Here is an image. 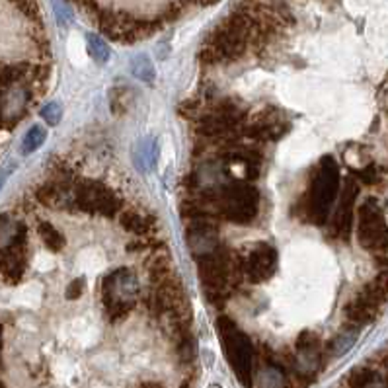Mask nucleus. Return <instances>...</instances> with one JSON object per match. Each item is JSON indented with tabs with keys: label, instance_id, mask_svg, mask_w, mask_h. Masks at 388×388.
<instances>
[{
	"label": "nucleus",
	"instance_id": "1",
	"mask_svg": "<svg viewBox=\"0 0 388 388\" xmlns=\"http://www.w3.org/2000/svg\"><path fill=\"white\" fill-rule=\"evenodd\" d=\"M98 30L118 43L147 40L188 12L219 0H69Z\"/></svg>",
	"mask_w": 388,
	"mask_h": 388
},
{
	"label": "nucleus",
	"instance_id": "2",
	"mask_svg": "<svg viewBox=\"0 0 388 388\" xmlns=\"http://www.w3.org/2000/svg\"><path fill=\"white\" fill-rule=\"evenodd\" d=\"M339 166L334 156H324L318 168L310 176V184L302 193L300 201L295 205L300 219H307L318 227H324L330 220V211L339 195Z\"/></svg>",
	"mask_w": 388,
	"mask_h": 388
},
{
	"label": "nucleus",
	"instance_id": "3",
	"mask_svg": "<svg viewBox=\"0 0 388 388\" xmlns=\"http://www.w3.org/2000/svg\"><path fill=\"white\" fill-rule=\"evenodd\" d=\"M100 300L111 322H123L133 310L143 305V283L133 268L110 269L100 283Z\"/></svg>",
	"mask_w": 388,
	"mask_h": 388
},
{
	"label": "nucleus",
	"instance_id": "4",
	"mask_svg": "<svg viewBox=\"0 0 388 388\" xmlns=\"http://www.w3.org/2000/svg\"><path fill=\"white\" fill-rule=\"evenodd\" d=\"M209 193L220 223L250 227L259 217L261 193L250 181H230L209 189Z\"/></svg>",
	"mask_w": 388,
	"mask_h": 388
},
{
	"label": "nucleus",
	"instance_id": "5",
	"mask_svg": "<svg viewBox=\"0 0 388 388\" xmlns=\"http://www.w3.org/2000/svg\"><path fill=\"white\" fill-rule=\"evenodd\" d=\"M217 330H219L220 341H223L225 355L229 359L230 367L236 373V377H239V380L244 387L252 388L259 361L254 341L227 314H220L217 318Z\"/></svg>",
	"mask_w": 388,
	"mask_h": 388
},
{
	"label": "nucleus",
	"instance_id": "6",
	"mask_svg": "<svg viewBox=\"0 0 388 388\" xmlns=\"http://www.w3.org/2000/svg\"><path fill=\"white\" fill-rule=\"evenodd\" d=\"M72 193H74V213H84L88 217H120L123 207L127 205L121 197L118 189H113L100 179L79 176L72 181Z\"/></svg>",
	"mask_w": 388,
	"mask_h": 388
},
{
	"label": "nucleus",
	"instance_id": "7",
	"mask_svg": "<svg viewBox=\"0 0 388 388\" xmlns=\"http://www.w3.org/2000/svg\"><path fill=\"white\" fill-rule=\"evenodd\" d=\"M357 240L371 256L388 252V220L375 197H369L359 205Z\"/></svg>",
	"mask_w": 388,
	"mask_h": 388
},
{
	"label": "nucleus",
	"instance_id": "8",
	"mask_svg": "<svg viewBox=\"0 0 388 388\" xmlns=\"http://www.w3.org/2000/svg\"><path fill=\"white\" fill-rule=\"evenodd\" d=\"M277 264V250L264 240H256L244 252H240V268L246 285H259L271 279Z\"/></svg>",
	"mask_w": 388,
	"mask_h": 388
},
{
	"label": "nucleus",
	"instance_id": "9",
	"mask_svg": "<svg viewBox=\"0 0 388 388\" xmlns=\"http://www.w3.org/2000/svg\"><path fill=\"white\" fill-rule=\"evenodd\" d=\"M359 197V186L353 179H348L339 193V201L336 205L334 215L330 217L328 234L332 239L348 240L353 229V213H355V201Z\"/></svg>",
	"mask_w": 388,
	"mask_h": 388
},
{
	"label": "nucleus",
	"instance_id": "10",
	"mask_svg": "<svg viewBox=\"0 0 388 388\" xmlns=\"http://www.w3.org/2000/svg\"><path fill=\"white\" fill-rule=\"evenodd\" d=\"M219 229L220 223H217V220H193V223H188V227H186V242H188V248L193 258L200 259L219 248V244L223 242L219 236Z\"/></svg>",
	"mask_w": 388,
	"mask_h": 388
},
{
	"label": "nucleus",
	"instance_id": "11",
	"mask_svg": "<svg viewBox=\"0 0 388 388\" xmlns=\"http://www.w3.org/2000/svg\"><path fill=\"white\" fill-rule=\"evenodd\" d=\"M258 357H261V365L256 369L252 388H293L291 377L281 357L271 353L268 348L261 349Z\"/></svg>",
	"mask_w": 388,
	"mask_h": 388
},
{
	"label": "nucleus",
	"instance_id": "12",
	"mask_svg": "<svg viewBox=\"0 0 388 388\" xmlns=\"http://www.w3.org/2000/svg\"><path fill=\"white\" fill-rule=\"evenodd\" d=\"M120 227L133 236H154L159 234V219L149 209L125 205L120 213Z\"/></svg>",
	"mask_w": 388,
	"mask_h": 388
},
{
	"label": "nucleus",
	"instance_id": "13",
	"mask_svg": "<svg viewBox=\"0 0 388 388\" xmlns=\"http://www.w3.org/2000/svg\"><path fill=\"white\" fill-rule=\"evenodd\" d=\"M380 310L373 309L371 305H367L365 300H361L359 297H351V299L346 302L343 307V316L348 320L349 326L353 328H363V326H369L371 322H375V318L378 316Z\"/></svg>",
	"mask_w": 388,
	"mask_h": 388
},
{
	"label": "nucleus",
	"instance_id": "14",
	"mask_svg": "<svg viewBox=\"0 0 388 388\" xmlns=\"http://www.w3.org/2000/svg\"><path fill=\"white\" fill-rule=\"evenodd\" d=\"M35 230H38V236H40L41 242L45 244V248L47 250L57 254V252H60V250L65 248V234H63L59 227H55L51 220H38Z\"/></svg>",
	"mask_w": 388,
	"mask_h": 388
},
{
	"label": "nucleus",
	"instance_id": "15",
	"mask_svg": "<svg viewBox=\"0 0 388 388\" xmlns=\"http://www.w3.org/2000/svg\"><path fill=\"white\" fill-rule=\"evenodd\" d=\"M346 385L348 388H375L380 385V373L375 367L363 365L349 373Z\"/></svg>",
	"mask_w": 388,
	"mask_h": 388
},
{
	"label": "nucleus",
	"instance_id": "16",
	"mask_svg": "<svg viewBox=\"0 0 388 388\" xmlns=\"http://www.w3.org/2000/svg\"><path fill=\"white\" fill-rule=\"evenodd\" d=\"M357 336H359V328H353V326H349V330H343V332H339L336 338L330 341L328 346L324 348V351L328 353L330 357H341L346 351L351 349V346L357 341Z\"/></svg>",
	"mask_w": 388,
	"mask_h": 388
},
{
	"label": "nucleus",
	"instance_id": "17",
	"mask_svg": "<svg viewBox=\"0 0 388 388\" xmlns=\"http://www.w3.org/2000/svg\"><path fill=\"white\" fill-rule=\"evenodd\" d=\"M133 90L129 86H115L110 92V108L115 113H123L131 108V100H133Z\"/></svg>",
	"mask_w": 388,
	"mask_h": 388
},
{
	"label": "nucleus",
	"instance_id": "18",
	"mask_svg": "<svg viewBox=\"0 0 388 388\" xmlns=\"http://www.w3.org/2000/svg\"><path fill=\"white\" fill-rule=\"evenodd\" d=\"M45 137H47L45 129L40 127V125H33V127L26 133L24 140H22V154L28 156L31 152H35V150L40 149L41 145L45 143Z\"/></svg>",
	"mask_w": 388,
	"mask_h": 388
},
{
	"label": "nucleus",
	"instance_id": "19",
	"mask_svg": "<svg viewBox=\"0 0 388 388\" xmlns=\"http://www.w3.org/2000/svg\"><path fill=\"white\" fill-rule=\"evenodd\" d=\"M133 72H135L137 79L145 80L149 84H152V80H154V69H152L150 60L145 55H139L137 59L133 60Z\"/></svg>",
	"mask_w": 388,
	"mask_h": 388
},
{
	"label": "nucleus",
	"instance_id": "20",
	"mask_svg": "<svg viewBox=\"0 0 388 388\" xmlns=\"http://www.w3.org/2000/svg\"><path fill=\"white\" fill-rule=\"evenodd\" d=\"M88 43L90 47H92V55H94V59L98 60V63H106L108 57H110V49H108V45H106L98 35H88Z\"/></svg>",
	"mask_w": 388,
	"mask_h": 388
},
{
	"label": "nucleus",
	"instance_id": "21",
	"mask_svg": "<svg viewBox=\"0 0 388 388\" xmlns=\"http://www.w3.org/2000/svg\"><path fill=\"white\" fill-rule=\"evenodd\" d=\"M60 115H63V111H60V106L57 102L47 104V106L43 108V111H41V118L45 120V123H47L49 127H55V125L59 123Z\"/></svg>",
	"mask_w": 388,
	"mask_h": 388
},
{
	"label": "nucleus",
	"instance_id": "22",
	"mask_svg": "<svg viewBox=\"0 0 388 388\" xmlns=\"http://www.w3.org/2000/svg\"><path fill=\"white\" fill-rule=\"evenodd\" d=\"M359 178L363 184H367V186H373V184H377L378 179H380V174L377 172L375 166H367V168L359 170Z\"/></svg>",
	"mask_w": 388,
	"mask_h": 388
},
{
	"label": "nucleus",
	"instance_id": "23",
	"mask_svg": "<svg viewBox=\"0 0 388 388\" xmlns=\"http://www.w3.org/2000/svg\"><path fill=\"white\" fill-rule=\"evenodd\" d=\"M80 295H82V285H80V281H72V283H69L67 289H65V297L69 300L80 299Z\"/></svg>",
	"mask_w": 388,
	"mask_h": 388
},
{
	"label": "nucleus",
	"instance_id": "24",
	"mask_svg": "<svg viewBox=\"0 0 388 388\" xmlns=\"http://www.w3.org/2000/svg\"><path fill=\"white\" fill-rule=\"evenodd\" d=\"M8 178V170H2L0 172V188H2V184H4V179Z\"/></svg>",
	"mask_w": 388,
	"mask_h": 388
},
{
	"label": "nucleus",
	"instance_id": "25",
	"mask_svg": "<svg viewBox=\"0 0 388 388\" xmlns=\"http://www.w3.org/2000/svg\"><path fill=\"white\" fill-rule=\"evenodd\" d=\"M385 108H387V113H388V82H387V88H385Z\"/></svg>",
	"mask_w": 388,
	"mask_h": 388
},
{
	"label": "nucleus",
	"instance_id": "26",
	"mask_svg": "<svg viewBox=\"0 0 388 388\" xmlns=\"http://www.w3.org/2000/svg\"><path fill=\"white\" fill-rule=\"evenodd\" d=\"M385 215H387V220H388V200L387 203H385Z\"/></svg>",
	"mask_w": 388,
	"mask_h": 388
},
{
	"label": "nucleus",
	"instance_id": "27",
	"mask_svg": "<svg viewBox=\"0 0 388 388\" xmlns=\"http://www.w3.org/2000/svg\"><path fill=\"white\" fill-rule=\"evenodd\" d=\"M378 388H388V382H387V385H382V387H378Z\"/></svg>",
	"mask_w": 388,
	"mask_h": 388
},
{
	"label": "nucleus",
	"instance_id": "28",
	"mask_svg": "<svg viewBox=\"0 0 388 388\" xmlns=\"http://www.w3.org/2000/svg\"><path fill=\"white\" fill-rule=\"evenodd\" d=\"M0 339H2V330H0Z\"/></svg>",
	"mask_w": 388,
	"mask_h": 388
}]
</instances>
